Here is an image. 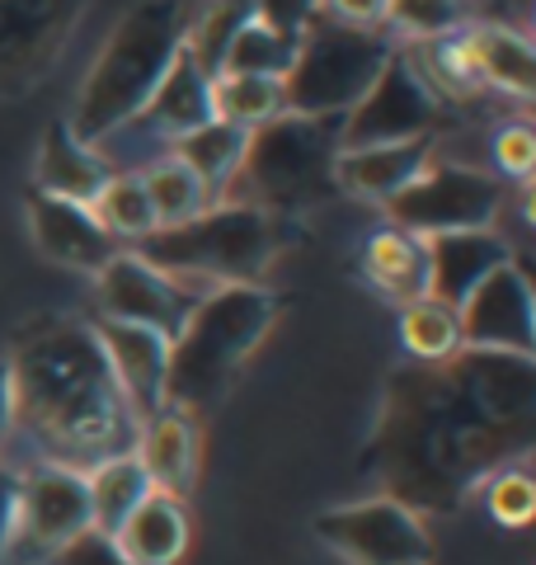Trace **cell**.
<instances>
[{"instance_id": "e575fe53", "label": "cell", "mask_w": 536, "mask_h": 565, "mask_svg": "<svg viewBox=\"0 0 536 565\" xmlns=\"http://www.w3.org/2000/svg\"><path fill=\"white\" fill-rule=\"evenodd\" d=\"M485 509L499 527H527L536 514V486L523 462H513L504 471H494L485 481Z\"/></svg>"}, {"instance_id": "8d00e7d4", "label": "cell", "mask_w": 536, "mask_h": 565, "mask_svg": "<svg viewBox=\"0 0 536 565\" xmlns=\"http://www.w3.org/2000/svg\"><path fill=\"white\" fill-rule=\"evenodd\" d=\"M315 14H320V0H255V20H264L278 33H297V39Z\"/></svg>"}, {"instance_id": "5bb4252c", "label": "cell", "mask_w": 536, "mask_h": 565, "mask_svg": "<svg viewBox=\"0 0 536 565\" xmlns=\"http://www.w3.org/2000/svg\"><path fill=\"white\" fill-rule=\"evenodd\" d=\"M457 326L461 349L536 359V297L523 264L508 259L485 282H475V292L457 307Z\"/></svg>"}, {"instance_id": "7402d4cb", "label": "cell", "mask_w": 536, "mask_h": 565, "mask_svg": "<svg viewBox=\"0 0 536 565\" xmlns=\"http://www.w3.org/2000/svg\"><path fill=\"white\" fill-rule=\"evenodd\" d=\"M189 537H193V527H189L184 500L151 490L109 542L122 556V565H184Z\"/></svg>"}, {"instance_id": "8992f818", "label": "cell", "mask_w": 536, "mask_h": 565, "mask_svg": "<svg viewBox=\"0 0 536 565\" xmlns=\"http://www.w3.org/2000/svg\"><path fill=\"white\" fill-rule=\"evenodd\" d=\"M339 132H344V118L282 114L264 122V128L249 132L245 161L236 180L226 184L222 203L259 207L274 212V217L325 207L330 199H339V180H334Z\"/></svg>"}, {"instance_id": "8fae6325", "label": "cell", "mask_w": 536, "mask_h": 565, "mask_svg": "<svg viewBox=\"0 0 536 565\" xmlns=\"http://www.w3.org/2000/svg\"><path fill=\"white\" fill-rule=\"evenodd\" d=\"M95 0H0V99H29L57 71Z\"/></svg>"}, {"instance_id": "2e32d148", "label": "cell", "mask_w": 536, "mask_h": 565, "mask_svg": "<svg viewBox=\"0 0 536 565\" xmlns=\"http://www.w3.org/2000/svg\"><path fill=\"white\" fill-rule=\"evenodd\" d=\"M24 212H29V236H33V245H39V255L62 264V269H76V274L95 278L118 250H128V245H118L109 232H104L99 217L85 203L47 199V193L33 189Z\"/></svg>"}, {"instance_id": "4316f807", "label": "cell", "mask_w": 536, "mask_h": 565, "mask_svg": "<svg viewBox=\"0 0 536 565\" xmlns=\"http://www.w3.org/2000/svg\"><path fill=\"white\" fill-rule=\"evenodd\" d=\"M137 174H141V189H147L151 212H156V232H165V226H184V222L203 217V212L212 207L207 184L184 161H174L170 151L151 156Z\"/></svg>"}, {"instance_id": "d6a6232c", "label": "cell", "mask_w": 536, "mask_h": 565, "mask_svg": "<svg viewBox=\"0 0 536 565\" xmlns=\"http://www.w3.org/2000/svg\"><path fill=\"white\" fill-rule=\"evenodd\" d=\"M471 24L467 0H386V33L405 43H438Z\"/></svg>"}, {"instance_id": "277c9868", "label": "cell", "mask_w": 536, "mask_h": 565, "mask_svg": "<svg viewBox=\"0 0 536 565\" xmlns=\"http://www.w3.org/2000/svg\"><path fill=\"white\" fill-rule=\"evenodd\" d=\"M282 297L264 282H236V288H217L199 297L189 311L184 330L170 344V382H165V405L203 419L207 411L231 396V386L255 359V349L268 340L278 326Z\"/></svg>"}, {"instance_id": "9c48e42d", "label": "cell", "mask_w": 536, "mask_h": 565, "mask_svg": "<svg viewBox=\"0 0 536 565\" xmlns=\"http://www.w3.org/2000/svg\"><path fill=\"white\" fill-rule=\"evenodd\" d=\"M442 118H447L442 95L424 81L409 47H396L386 71L372 81V90L344 114L339 151L390 147V141H409V137H438Z\"/></svg>"}, {"instance_id": "4dcf8cb0", "label": "cell", "mask_w": 536, "mask_h": 565, "mask_svg": "<svg viewBox=\"0 0 536 565\" xmlns=\"http://www.w3.org/2000/svg\"><path fill=\"white\" fill-rule=\"evenodd\" d=\"M89 212H95L99 226L118 245L122 241H147L156 232V212H151V199H147V189H141L137 170H114L109 184L99 189V199L89 203Z\"/></svg>"}, {"instance_id": "d590c367", "label": "cell", "mask_w": 536, "mask_h": 565, "mask_svg": "<svg viewBox=\"0 0 536 565\" xmlns=\"http://www.w3.org/2000/svg\"><path fill=\"white\" fill-rule=\"evenodd\" d=\"M20 542V467L0 462V565H10Z\"/></svg>"}, {"instance_id": "ab89813d", "label": "cell", "mask_w": 536, "mask_h": 565, "mask_svg": "<svg viewBox=\"0 0 536 565\" xmlns=\"http://www.w3.org/2000/svg\"><path fill=\"white\" fill-rule=\"evenodd\" d=\"M14 429V386H10V363L0 359V444Z\"/></svg>"}, {"instance_id": "44dd1931", "label": "cell", "mask_w": 536, "mask_h": 565, "mask_svg": "<svg viewBox=\"0 0 536 565\" xmlns=\"http://www.w3.org/2000/svg\"><path fill=\"white\" fill-rule=\"evenodd\" d=\"M114 166L104 161L95 147H81L71 137L66 118H52L39 141V161H33V189L47 199H66V203H95L99 189L109 184Z\"/></svg>"}, {"instance_id": "cb8c5ba5", "label": "cell", "mask_w": 536, "mask_h": 565, "mask_svg": "<svg viewBox=\"0 0 536 565\" xmlns=\"http://www.w3.org/2000/svg\"><path fill=\"white\" fill-rule=\"evenodd\" d=\"M513 259V245L499 232H457V236H433L428 241V264H433V292L438 302L461 307L485 282L499 264Z\"/></svg>"}, {"instance_id": "6da1fadb", "label": "cell", "mask_w": 536, "mask_h": 565, "mask_svg": "<svg viewBox=\"0 0 536 565\" xmlns=\"http://www.w3.org/2000/svg\"><path fill=\"white\" fill-rule=\"evenodd\" d=\"M536 415V359L457 349L390 377L367 467L390 500L447 514L494 471L527 462Z\"/></svg>"}, {"instance_id": "f35d334b", "label": "cell", "mask_w": 536, "mask_h": 565, "mask_svg": "<svg viewBox=\"0 0 536 565\" xmlns=\"http://www.w3.org/2000/svg\"><path fill=\"white\" fill-rule=\"evenodd\" d=\"M47 565H122V556L114 552V542H109V537L85 533V537H76L71 546H62V552L52 556Z\"/></svg>"}, {"instance_id": "ac0fdd59", "label": "cell", "mask_w": 536, "mask_h": 565, "mask_svg": "<svg viewBox=\"0 0 536 565\" xmlns=\"http://www.w3.org/2000/svg\"><path fill=\"white\" fill-rule=\"evenodd\" d=\"M438 156V137H409V141H390V147H357V151H339L334 161V180H339V199H363V203H390L396 193L424 174V166Z\"/></svg>"}, {"instance_id": "e0dca14e", "label": "cell", "mask_w": 536, "mask_h": 565, "mask_svg": "<svg viewBox=\"0 0 536 565\" xmlns=\"http://www.w3.org/2000/svg\"><path fill=\"white\" fill-rule=\"evenodd\" d=\"M95 326V340L109 359L114 377L128 396L132 415L137 419H151L165 411V382H170V340L160 330H147V326H128V321H109L99 316Z\"/></svg>"}, {"instance_id": "7c38bea8", "label": "cell", "mask_w": 536, "mask_h": 565, "mask_svg": "<svg viewBox=\"0 0 536 565\" xmlns=\"http://www.w3.org/2000/svg\"><path fill=\"white\" fill-rule=\"evenodd\" d=\"M85 533H95L85 471L62 462L20 467V542H14L10 565H47Z\"/></svg>"}, {"instance_id": "f1b7e54d", "label": "cell", "mask_w": 536, "mask_h": 565, "mask_svg": "<svg viewBox=\"0 0 536 565\" xmlns=\"http://www.w3.org/2000/svg\"><path fill=\"white\" fill-rule=\"evenodd\" d=\"M212 104H217L222 122L255 132L264 122L288 114V90H282V81H268V76H217L212 81Z\"/></svg>"}, {"instance_id": "d4e9b609", "label": "cell", "mask_w": 536, "mask_h": 565, "mask_svg": "<svg viewBox=\"0 0 536 565\" xmlns=\"http://www.w3.org/2000/svg\"><path fill=\"white\" fill-rule=\"evenodd\" d=\"M85 486H89V523H95L99 537H114L132 519V509L151 494V476L141 471L132 452H118L89 467Z\"/></svg>"}, {"instance_id": "83f0119b", "label": "cell", "mask_w": 536, "mask_h": 565, "mask_svg": "<svg viewBox=\"0 0 536 565\" xmlns=\"http://www.w3.org/2000/svg\"><path fill=\"white\" fill-rule=\"evenodd\" d=\"M297 33H278L264 20H249L236 39H231L222 71L217 76H268V81H288V71L297 62Z\"/></svg>"}, {"instance_id": "4fadbf2b", "label": "cell", "mask_w": 536, "mask_h": 565, "mask_svg": "<svg viewBox=\"0 0 536 565\" xmlns=\"http://www.w3.org/2000/svg\"><path fill=\"white\" fill-rule=\"evenodd\" d=\"M199 297H207V292H189L184 282L160 274L156 264H147L137 250H118L95 274V307H99V316L160 330L170 344H174V334L184 330L189 311L199 307Z\"/></svg>"}, {"instance_id": "484cf974", "label": "cell", "mask_w": 536, "mask_h": 565, "mask_svg": "<svg viewBox=\"0 0 536 565\" xmlns=\"http://www.w3.org/2000/svg\"><path fill=\"white\" fill-rule=\"evenodd\" d=\"M245 147H249V132H245V128L212 118V122H203L199 132L179 137L174 147H170V156H174V161H184V166L207 184L212 203H222L226 184L236 180V170H240V161H245Z\"/></svg>"}, {"instance_id": "ba28073f", "label": "cell", "mask_w": 536, "mask_h": 565, "mask_svg": "<svg viewBox=\"0 0 536 565\" xmlns=\"http://www.w3.org/2000/svg\"><path fill=\"white\" fill-rule=\"evenodd\" d=\"M504 207H508V184H499L490 170L433 156L419 180L386 203V222L433 241L457 232H494Z\"/></svg>"}, {"instance_id": "52a82bcc", "label": "cell", "mask_w": 536, "mask_h": 565, "mask_svg": "<svg viewBox=\"0 0 536 565\" xmlns=\"http://www.w3.org/2000/svg\"><path fill=\"white\" fill-rule=\"evenodd\" d=\"M396 47L400 43L382 29H349V24L330 20V14H315V20L301 29L297 62L288 71V81H282L288 114L344 118L353 104L372 90V81L386 71Z\"/></svg>"}, {"instance_id": "7a4b0ae2", "label": "cell", "mask_w": 536, "mask_h": 565, "mask_svg": "<svg viewBox=\"0 0 536 565\" xmlns=\"http://www.w3.org/2000/svg\"><path fill=\"white\" fill-rule=\"evenodd\" d=\"M14 429L33 448V462L89 471L104 457L132 452L141 419L114 377L89 321L39 316L10 349Z\"/></svg>"}, {"instance_id": "836d02e7", "label": "cell", "mask_w": 536, "mask_h": 565, "mask_svg": "<svg viewBox=\"0 0 536 565\" xmlns=\"http://www.w3.org/2000/svg\"><path fill=\"white\" fill-rule=\"evenodd\" d=\"M490 161H494V180H499V184H517V189H527V184H532L536 141H532V122H527V118L494 122Z\"/></svg>"}, {"instance_id": "1f68e13d", "label": "cell", "mask_w": 536, "mask_h": 565, "mask_svg": "<svg viewBox=\"0 0 536 565\" xmlns=\"http://www.w3.org/2000/svg\"><path fill=\"white\" fill-rule=\"evenodd\" d=\"M400 344L415 363H447L461 349V326H457V307L424 297V302L400 311Z\"/></svg>"}, {"instance_id": "d6986e66", "label": "cell", "mask_w": 536, "mask_h": 565, "mask_svg": "<svg viewBox=\"0 0 536 565\" xmlns=\"http://www.w3.org/2000/svg\"><path fill=\"white\" fill-rule=\"evenodd\" d=\"M132 457L141 462V471L151 476V490L174 494V500H189V490L199 486V457H203L199 419L165 405L160 415L141 419Z\"/></svg>"}, {"instance_id": "9a60e30c", "label": "cell", "mask_w": 536, "mask_h": 565, "mask_svg": "<svg viewBox=\"0 0 536 565\" xmlns=\"http://www.w3.org/2000/svg\"><path fill=\"white\" fill-rule=\"evenodd\" d=\"M217 118V104H212V76L189 57L184 47H179V57L174 66L165 71V81L156 85V95L141 104V114L128 122V128H118L109 141L118 137H128L132 147H141V156H165L179 137H189V132H199L203 122ZM104 147V141H99ZM141 161V166H147Z\"/></svg>"}, {"instance_id": "30bf717a", "label": "cell", "mask_w": 536, "mask_h": 565, "mask_svg": "<svg viewBox=\"0 0 536 565\" xmlns=\"http://www.w3.org/2000/svg\"><path fill=\"white\" fill-rule=\"evenodd\" d=\"M311 533L349 565H428L433 561V537L409 504L390 494H372L357 504L325 509Z\"/></svg>"}, {"instance_id": "5b68a950", "label": "cell", "mask_w": 536, "mask_h": 565, "mask_svg": "<svg viewBox=\"0 0 536 565\" xmlns=\"http://www.w3.org/2000/svg\"><path fill=\"white\" fill-rule=\"evenodd\" d=\"M132 250L189 292H217L236 282H264L282 255V217L259 207L212 203L203 217L165 226L137 241Z\"/></svg>"}, {"instance_id": "ffe728a7", "label": "cell", "mask_w": 536, "mask_h": 565, "mask_svg": "<svg viewBox=\"0 0 536 565\" xmlns=\"http://www.w3.org/2000/svg\"><path fill=\"white\" fill-rule=\"evenodd\" d=\"M363 278L377 288L386 302H396L400 311L424 302L433 292V264H428V241L405 232V226H377L363 241Z\"/></svg>"}, {"instance_id": "f546056e", "label": "cell", "mask_w": 536, "mask_h": 565, "mask_svg": "<svg viewBox=\"0 0 536 565\" xmlns=\"http://www.w3.org/2000/svg\"><path fill=\"white\" fill-rule=\"evenodd\" d=\"M255 20V0H207L199 14H189V29H184V52L199 62L212 81L222 71V57L231 39Z\"/></svg>"}, {"instance_id": "74e56055", "label": "cell", "mask_w": 536, "mask_h": 565, "mask_svg": "<svg viewBox=\"0 0 536 565\" xmlns=\"http://www.w3.org/2000/svg\"><path fill=\"white\" fill-rule=\"evenodd\" d=\"M320 14L349 29H382L386 33V0H320Z\"/></svg>"}, {"instance_id": "603a6c76", "label": "cell", "mask_w": 536, "mask_h": 565, "mask_svg": "<svg viewBox=\"0 0 536 565\" xmlns=\"http://www.w3.org/2000/svg\"><path fill=\"white\" fill-rule=\"evenodd\" d=\"M461 43H467V57H471L480 90H499L513 104H532L536 57H532L527 33H517L508 24H467L461 29Z\"/></svg>"}, {"instance_id": "3957f363", "label": "cell", "mask_w": 536, "mask_h": 565, "mask_svg": "<svg viewBox=\"0 0 536 565\" xmlns=\"http://www.w3.org/2000/svg\"><path fill=\"white\" fill-rule=\"evenodd\" d=\"M184 0H137L114 24L109 43L99 47L89 76L81 81L76 109L66 114V128L81 147H99L141 114V104L156 95V85L165 81L184 47Z\"/></svg>"}]
</instances>
